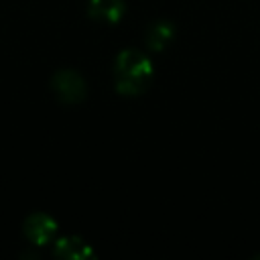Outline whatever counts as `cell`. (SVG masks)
Instances as JSON below:
<instances>
[{
	"mask_svg": "<svg viewBox=\"0 0 260 260\" xmlns=\"http://www.w3.org/2000/svg\"><path fill=\"white\" fill-rule=\"evenodd\" d=\"M57 228H59L57 221L49 213L35 211V213H30L24 219L22 234H24V238L32 246H47V244H53L55 234H57Z\"/></svg>",
	"mask_w": 260,
	"mask_h": 260,
	"instance_id": "obj_3",
	"label": "cell"
},
{
	"mask_svg": "<svg viewBox=\"0 0 260 260\" xmlns=\"http://www.w3.org/2000/svg\"><path fill=\"white\" fill-rule=\"evenodd\" d=\"M53 256L63 260H85L93 256V250L85 240L77 236H65L53 242Z\"/></svg>",
	"mask_w": 260,
	"mask_h": 260,
	"instance_id": "obj_6",
	"label": "cell"
},
{
	"mask_svg": "<svg viewBox=\"0 0 260 260\" xmlns=\"http://www.w3.org/2000/svg\"><path fill=\"white\" fill-rule=\"evenodd\" d=\"M154 79V67L150 57L140 49H122L114 61L116 91L126 98L144 93Z\"/></svg>",
	"mask_w": 260,
	"mask_h": 260,
	"instance_id": "obj_1",
	"label": "cell"
},
{
	"mask_svg": "<svg viewBox=\"0 0 260 260\" xmlns=\"http://www.w3.org/2000/svg\"><path fill=\"white\" fill-rule=\"evenodd\" d=\"M51 91L63 104H79L87 98V83L75 69H59L51 77Z\"/></svg>",
	"mask_w": 260,
	"mask_h": 260,
	"instance_id": "obj_2",
	"label": "cell"
},
{
	"mask_svg": "<svg viewBox=\"0 0 260 260\" xmlns=\"http://www.w3.org/2000/svg\"><path fill=\"white\" fill-rule=\"evenodd\" d=\"M126 14V0H87V16L102 24H118Z\"/></svg>",
	"mask_w": 260,
	"mask_h": 260,
	"instance_id": "obj_4",
	"label": "cell"
},
{
	"mask_svg": "<svg viewBox=\"0 0 260 260\" xmlns=\"http://www.w3.org/2000/svg\"><path fill=\"white\" fill-rule=\"evenodd\" d=\"M175 32L177 30H175V24L171 20H167V18L154 20L144 32V45L148 51L160 53L175 41Z\"/></svg>",
	"mask_w": 260,
	"mask_h": 260,
	"instance_id": "obj_5",
	"label": "cell"
}]
</instances>
